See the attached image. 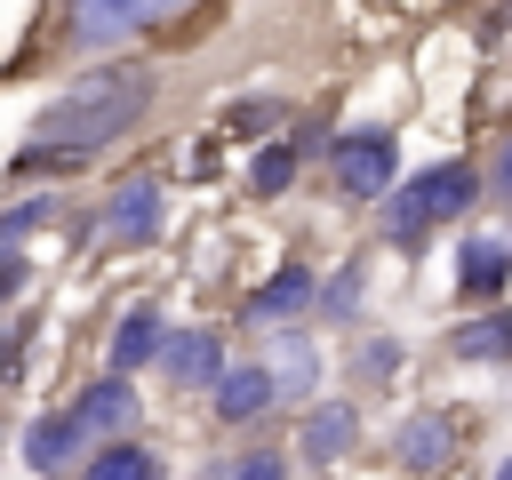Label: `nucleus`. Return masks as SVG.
<instances>
[{
    "label": "nucleus",
    "instance_id": "obj_7",
    "mask_svg": "<svg viewBox=\"0 0 512 480\" xmlns=\"http://www.w3.org/2000/svg\"><path fill=\"white\" fill-rule=\"evenodd\" d=\"M160 368H168V384H216L224 376V344H216V328H184V336H168L160 344Z\"/></svg>",
    "mask_w": 512,
    "mask_h": 480
},
{
    "label": "nucleus",
    "instance_id": "obj_14",
    "mask_svg": "<svg viewBox=\"0 0 512 480\" xmlns=\"http://www.w3.org/2000/svg\"><path fill=\"white\" fill-rule=\"evenodd\" d=\"M304 304H312V272L288 264V272H272V280L248 296V320H288V312H304Z\"/></svg>",
    "mask_w": 512,
    "mask_h": 480
},
{
    "label": "nucleus",
    "instance_id": "obj_21",
    "mask_svg": "<svg viewBox=\"0 0 512 480\" xmlns=\"http://www.w3.org/2000/svg\"><path fill=\"white\" fill-rule=\"evenodd\" d=\"M48 208H56V200H24V208H16L8 224H0V248H16V240H24V232H32L40 216H48Z\"/></svg>",
    "mask_w": 512,
    "mask_h": 480
},
{
    "label": "nucleus",
    "instance_id": "obj_6",
    "mask_svg": "<svg viewBox=\"0 0 512 480\" xmlns=\"http://www.w3.org/2000/svg\"><path fill=\"white\" fill-rule=\"evenodd\" d=\"M392 456H400L408 472H440V464L456 456V424H448L440 408H416V416L392 432Z\"/></svg>",
    "mask_w": 512,
    "mask_h": 480
},
{
    "label": "nucleus",
    "instance_id": "obj_23",
    "mask_svg": "<svg viewBox=\"0 0 512 480\" xmlns=\"http://www.w3.org/2000/svg\"><path fill=\"white\" fill-rule=\"evenodd\" d=\"M16 360H24V328L0 320V384H16Z\"/></svg>",
    "mask_w": 512,
    "mask_h": 480
},
{
    "label": "nucleus",
    "instance_id": "obj_26",
    "mask_svg": "<svg viewBox=\"0 0 512 480\" xmlns=\"http://www.w3.org/2000/svg\"><path fill=\"white\" fill-rule=\"evenodd\" d=\"M496 192H504V200H512V144H504V152H496Z\"/></svg>",
    "mask_w": 512,
    "mask_h": 480
},
{
    "label": "nucleus",
    "instance_id": "obj_3",
    "mask_svg": "<svg viewBox=\"0 0 512 480\" xmlns=\"http://www.w3.org/2000/svg\"><path fill=\"white\" fill-rule=\"evenodd\" d=\"M328 176H336L344 200H384L392 176H400L392 128H352V136H336V144H328Z\"/></svg>",
    "mask_w": 512,
    "mask_h": 480
},
{
    "label": "nucleus",
    "instance_id": "obj_16",
    "mask_svg": "<svg viewBox=\"0 0 512 480\" xmlns=\"http://www.w3.org/2000/svg\"><path fill=\"white\" fill-rule=\"evenodd\" d=\"M80 480H160V456L152 448H136V440H104L96 456H88V472Z\"/></svg>",
    "mask_w": 512,
    "mask_h": 480
},
{
    "label": "nucleus",
    "instance_id": "obj_2",
    "mask_svg": "<svg viewBox=\"0 0 512 480\" xmlns=\"http://www.w3.org/2000/svg\"><path fill=\"white\" fill-rule=\"evenodd\" d=\"M472 192H480V176H472V168H424V176H408V184L384 200V232H392L400 248H416L440 216H464V208H472Z\"/></svg>",
    "mask_w": 512,
    "mask_h": 480
},
{
    "label": "nucleus",
    "instance_id": "obj_25",
    "mask_svg": "<svg viewBox=\"0 0 512 480\" xmlns=\"http://www.w3.org/2000/svg\"><path fill=\"white\" fill-rule=\"evenodd\" d=\"M16 288H24V256H16V248H0V304H8Z\"/></svg>",
    "mask_w": 512,
    "mask_h": 480
},
{
    "label": "nucleus",
    "instance_id": "obj_9",
    "mask_svg": "<svg viewBox=\"0 0 512 480\" xmlns=\"http://www.w3.org/2000/svg\"><path fill=\"white\" fill-rule=\"evenodd\" d=\"M72 416H80V432H128V424H136V384L112 368L104 384H88V392L72 400Z\"/></svg>",
    "mask_w": 512,
    "mask_h": 480
},
{
    "label": "nucleus",
    "instance_id": "obj_4",
    "mask_svg": "<svg viewBox=\"0 0 512 480\" xmlns=\"http://www.w3.org/2000/svg\"><path fill=\"white\" fill-rule=\"evenodd\" d=\"M168 8H184V0H72V8H64V40H72V48H112V40H128L136 24H160Z\"/></svg>",
    "mask_w": 512,
    "mask_h": 480
},
{
    "label": "nucleus",
    "instance_id": "obj_15",
    "mask_svg": "<svg viewBox=\"0 0 512 480\" xmlns=\"http://www.w3.org/2000/svg\"><path fill=\"white\" fill-rule=\"evenodd\" d=\"M72 448H80V416H72V408H64V416H40V424L24 432V464H32V472H56Z\"/></svg>",
    "mask_w": 512,
    "mask_h": 480
},
{
    "label": "nucleus",
    "instance_id": "obj_17",
    "mask_svg": "<svg viewBox=\"0 0 512 480\" xmlns=\"http://www.w3.org/2000/svg\"><path fill=\"white\" fill-rule=\"evenodd\" d=\"M288 176H296V144H264V152H256V168H248V184H256V192H288Z\"/></svg>",
    "mask_w": 512,
    "mask_h": 480
},
{
    "label": "nucleus",
    "instance_id": "obj_28",
    "mask_svg": "<svg viewBox=\"0 0 512 480\" xmlns=\"http://www.w3.org/2000/svg\"><path fill=\"white\" fill-rule=\"evenodd\" d=\"M504 16H512V0H504Z\"/></svg>",
    "mask_w": 512,
    "mask_h": 480
},
{
    "label": "nucleus",
    "instance_id": "obj_18",
    "mask_svg": "<svg viewBox=\"0 0 512 480\" xmlns=\"http://www.w3.org/2000/svg\"><path fill=\"white\" fill-rule=\"evenodd\" d=\"M216 480H288V456L248 448V456H224V464H216Z\"/></svg>",
    "mask_w": 512,
    "mask_h": 480
},
{
    "label": "nucleus",
    "instance_id": "obj_20",
    "mask_svg": "<svg viewBox=\"0 0 512 480\" xmlns=\"http://www.w3.org/2000/svg\"><path fill=\"white\" fill-rule=\"evenodd\" d=\"M392 368H400V344H392V336L360 344V376H392Z\"/></svg>",
    "mask_w": 512,
    "mask_h": 480
},
{
    "label": "nucleus",
    "instance_id": "obj_12",
    "mask_svg": "<svg viewBox=\"0 0 512 480\" xmlns=\"http://www.w3.org/2000/svg\"><path fill=\"white\" fill-rule=\"evenodd\" d=\"M448 352H456V360H480V368H504V360H512V312L464 320V328L448 336Z\"/></svg>",
    "mask_w": 512,
    "mask_h": 480
},
{
    "label": "nucleus",
    "instance_id": "obj_13",
    "mask_svg": "<svg viewBox=\"0 0 512 480\" xmlns=\"http://www.w3.org/2000/svg\"><path fill=\"white\" fill-rule=\"evenodd\" d=\"M160 344H168V336H160V312H152V304H136V312L112 328V368H120V376H136L144 360H160Z\"/></svg>",
    "mask_w": 512,
    "mask_h": 480
},
{
    "label": "nucleus",
    "instance_id": "obj_1",
    "mask_svg": "<svg viewBox=\"0 0 512 480\" xmlns=\"http://www.w3.org/2000/svg\"><path fill=\"white\" fill-rule=\"evenodd\" d=\"M152 96H160V72H152V64H96V72L72 80L56 104H40L16 168H80V160H96L104 144H120V136L152 112Z\"/></svg>",
    "mask_w": 512,
    "mask_h": 480
},
{
    "label": "nucleus",
    "instance_id": "obj_27",
    "mask_svg": "<svg viewBox=\"0 0 512 480\" xmlns=\"http://www.w3.org/2000/svg\"><path fill=\"white\" fill-rule=\"evenodd\" d=\"M496 480H512V464H504V472H496Z\"/></svg>",
    "mask_w": 512,
    "mask_h": 480
},
{
    "label": "nucleus",
    "instance_id": "obj_8",
    "mask_svg": "<svg viewBox=\"0 0 512 480\" xmlns=\"http://www.w3.org/2000/svg\"><path fill=\"white\" fill-rule=\"evenodd\" d=\"M208 392H216V416H224V424H256L280 384H272V368H224Z\"/></svg>",
    "mask_w": 512,
    "mask_h": 480
},
{
    "label": "nucleus",
    "instance_id": "obj_22",
    "mask_svg": "<svg viewBox=\"0 0 512 480\" xmlns=\"http://www.w3.org/2000/svg\"><path fill=\"white\" fill-rule=\"evenodd\" d=\"M280 120V104L272 96H248V104H232V128H272Z\"/></svg>",
    "mask_w": 512,
    "mask_h": 480
},
{
    "label": "nucleus",
    "instance_id": "obj_11",
    "mask_svg": "<svg viewBox=\"0 0 512 480\" xmlns=\"http://www.w3.org/2000/svg\"><path fill=\"white\" fill-rule=\"evenodd\" d=\"M352 432H360L352 400H320V408L304 416V456H312V464H336V456L352 448Z\"/></svg>",
    "mask_w": 512,
    "mask_h": 480
},
{
    "label": "nucleus",
    "instance_id": "obj_19",
    "mask_svg": "<svg viewBox=\"0 0 512 480\" xmlns=\"http://www.w3.org/2000/svg\"><path fill=\"white\" fill-rule=\"evenodd\" d=\"M312 376H320V368H312V344H304V336H288V352H280L272 384H288V392H312Z\"/></svg>",
    "mask_w": 512,
    "mask_h": 480
},
{
    "label": "nucleus",
    "instance_id": "obj_5",
    "mask_svg": "<svg viewBox=\"0 0 512 480\" xmlns=\"http://www.w3.org/2000/svg\"><path fill=\"white\" fill-rule=\"evenodd\" d=\"M104 240H112V248H152V240H160V184H152V176H128V184L104 200Z\"/></svg>",
    "mask_w": 512,
    "mask_h": 480
},
{
    "label": "nucleus",
    "instance_id": "obj_24",
    "mask_svg": "<svg viewBox=\"0 0 512 480\" xmlns=\"http://www.w3.org/2000/svg\"><path fill=\"white\" fill-rule=\"evenodd\" d=\"M320 304H328V312H352V304H360V264H344V280H336Z\"/></svg>",
    "mask_w": 512,
    "mask_h": 480
},
{
    "label": "nucleus",
    "instance_id": "obj_10",
    "mask_svg": "<svg viewBox=\"0 0 512 480\" xmlns=\"http://www.w3.org/2000/svg\"><path fill=\"white\" fill-rule=\"evenodd\" d=\"M504 280H512V240H488V232L464 240V256H456V288H464V296H496Z\"/></svg>",
    "mask_w": 512,
    "mask_h": 480
}]
</instances>
